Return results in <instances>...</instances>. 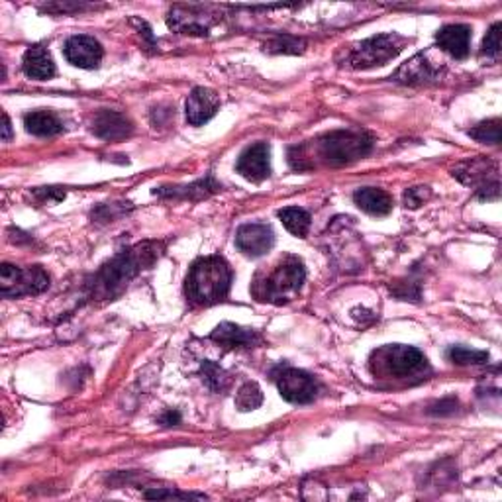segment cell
Instances as JSON below:
<instances>
[{
	"label": "cell",
	"instance_id": "6da1fadb",
	"mask_svg": "<svg viewBox=\"0 0 502 502\" xmlns=\"http://www.w3.org/2000/svg\"><path fill=\"white\" fill-rule=\"evenodd\" d=\"M163 251L165 241H142L134 247L120 251L87 278V296L90 301L116 299L139 273L152 269L157 259L163 255Z\"/></svg>",
	"mask_w": 502,
	"mask_h": 502
},
{
	"label": "cell",
	"instance_id": "7a4b0ae2",
	"mask_svg": "<svg viewBox=\"0 0 502 502\" xmlns=\"http://www.w3.org/2000/svg\"><path fill=\"white\" fill-rule=\"evenodd\" d=\"M373 150V137L361 132V129H336L320 136L312 144V153L302 152L299 145L291 147L289 157H306L314 155L309 163V169L316 167V161H320L326 167H343L364 160L365 155Z\"/></svg>",
	"mask_w": 502,
	"mask_h": 502
},
{
	"label": "cell",
	"instance_id": "3957f363",
	"mask_svg": "<svg viewBox=\"0 0 502 502\" xmlns=\"http://www.w3.org/2000/svg\"><path fill=\"white\" fill-rule=\"evenodd\" d=\"M231 285V269L224 257H200L184 278V294L192 306H210L226 299Z\"/></svg>",
	"mask_w": 502,
	"mask_h": 502
},
{
	"label": "cell",
	"instance_id": "277c9868",
	"mask_svg": "<svg viewBox=\"0 0 502 502\" xmlns=\"http://www.w3.org/2000/svg\"><path fill=\"white\" fill-rule=\"evenodd\" d=\"M306 278L304 263L299 257L285 255L269 271H259L251 283V294L259 302L286 304L296 299Z\"/></svg>",
	"mask_w": 502,
	"mask_h": 502
},
{
	"label": "cell",
	"instance_id": "5b68a950",
	"mask_svg": "<svg viewBox=\"0 0 502 502\" xmlns=\"http://www.w3.org/2000/svg\"><path fill=\"white\" fill-rule=\"evenodd\" d=\"M371 371L393 379H422L430 373V365L424 353L412 346H383L371 356Z\"/></svg>",
	"mask_w": 502,
	"mask_h": 502
},
{
	"label": "cell",
	"instance_id": "8992f818",
	"mask_svg": "<svg viewBox=\"0 0 502 502\" xmlns=\"http://www.w3.org/2000/svg\"><path fill=\"white\" fill-rule=\"evenodd\" d=\"M408 43L406 38L401 34H379L373 38L364 40L353 45V48L346 53V67L349 69H371V67H380L393 61L398 53L404 50Z\"/></svg>",
	"mask_w": 502,
	"mask_h": 502
},
{
	"label": "cell",
	"instance_id": "52a82bcc",
	"mask_svg": "<svg viewBox=\"0 0 502 502\" xmlns=\"http://www.w3.org/2000/svg\"><path fill=\"white\" fill-rule=\"evenodd\" d=\"M50 286V275L42 267H16L3 263L0 267V293L4 299H20V296L40 294Z\"/></svg>",
	"mask_w": 502,
	"mask_h": 502
},
{
	"label": "cell",
	"instance_id": "ba28073f",
	"mask_svg": "<svg viewBox=\"0 0 502 502\" xmlns=\"http://www.w3.org/2000/svg\"><path fill=\"white\" fill-rule=\"evenodd\" d=\"M273 380L278 387V393L286 403L293 404H309L318 396L320 385L310 373L302 369L278 365L273 371Z\"/></svg>",
	"mask_w": 502,
	"mask_h": 502
},
{
	"label": "cell",
	"instance_id": "9c48e42d",
	"mask_svg": "<svg viewBox=\"0 0 502 502\" xmlns=\"http://www.w3.org/2000/svg\"><path fill=\"white\" fill-rule=\"evenodd\" d=\"M495 163H489L487 160H473L463 163L461 167L453 171V176L465 184H475L477 187V194L479 199L482 200H497L498 192H500V184H498V176L495 179H489V175H498V169L489 171V167Z\"/></svg>",
	"mask_w": 502,
	"mask_h": 502
},
{
	"label": "cell",
	"instance_id": "30bf717a",
	"mask_svg": "<svg viewBox=\"0 0 502 502\" xmlns=\"http://www.w3.org/2000/svg\"><path fill=\"white\" fill-rule=\"evenodd\" d=\"M271 147L267 142H257L246 147L238 157L236 171L251 183H262L271 175Z\"/></svg>",
	"mask_w": 502,
	"mask_h": 502
},
{
	"label": "cell",
	"instance_id": "8fae6325",
	"mask_svg": "<svg viewBox=\"0 0 502 502\" xmlns=\"http://www.w3.org/2000/svg\"><path fill=\"white\" fill-rule=\"evenodd\" d=\"M275 246V231L267 224H244L236 234V247L241 254L257 259L263 257Z\"/></svg>",
	"mask_w": 502,
	"mask_h": 502
},
{
	"label": "cell",
	"instance_id": "7c38bea8",
	"mask_svg": "<svg viewBox=\"0 0 502 502\" xmlns=\"http://www.w3.org/2000/svg\"><path fill=\"white\" fill-rule=\"evenodd\" d=\"M65 59L71 65H75L79 69H97L105 50L98 40L92 38V35H73L63 45Z\"/></svg>",
	"mask_w": 502,
	"mask_h": 502
},
{
	"label": "cell",
	"instance_id": "4fadbf2b",
	"mask_svg": "<svg viewBox=\"0 0 502 502\" xmlns=\"http://www.w3.org/2000/svg\"><path fill=\"white\" fill-rule=\"evenodd\" d=\"M214 22L216 20L200 11L199 6H175L169 18H167V24H169L171 30L187 35H200V38L208 35Z\"/></svg>",
	"mask_w": 502,
	"mask_h": 502
},
{
	"label": "cell",
	"instance_id": "5bb4252c",
	"mask_svg": "<svg viewBox=\"0 0 502 502\" xmlns=\"http://www.w3.org/2000/svg\"><path fill=\"white\" fill-rule=\"evenodd\" d=\"M443 71L442 61H432L427 53H418L411 61H406L401 69L395 73V81L404 82V85H424L440 79Z\"/></svg>",
	"mask_w": 502,
	"mask_h": 502
},
{
	"label": "cell",
	"instance_id": "9a60e30c",
	"mask_svg": "<svg viewBox=\"0 0 502 502\" xmlns=\"http://www.w3.org/2000/svg\"><path fill=\"white\" fill-rule=\"evenodd\" d=\"M218 108H220V97L216 92L204 87L192 89L187 98V105H184V110H187V122L191 126L207 124L208 120L218 113Z\"/></svg>",
	"mask_w": 502,
	"mask_h": 502
},
{
	"label": "cell",
	"instance_id": "2e32d148",
	"mask_svg": "<svg viewBox=\"0 0 502 502\" xmlns=\"http://www.w3.org/2000/svg\"><path fill=\"white\" fill-rule=\"evenodd\" d=\"M435 42H438L440 50L450 53L453 59H467L469 45H471V27L465 24H450L443 26L442 30L435 34Z\"/></svg>",
	"mask_w": 502,
	"mask_h": 502
},
{
	"label": "cell",
	"instance_id": "e0dca14e",
	"mask_svg": "<svg viewBox=\"0 0 502 502\" xmlns=\"http://www.w3.org/2000/svg\"><path fill=\"white\" fill-rule=\"evenodd\" d=\"M134 132V126L129 120L116 113V110H100V113L92 120V134L100 139H108V142H116V139H124Z\"/></svg>",
	"mask_w": 502,
	"mask_h": 502
},
{
	"label": "cell",
	"instance_id": "ac0fdd59",
	"mask_svg": "<svg viewBox=\"0 0 502 502\" xmlns=\"http://www.w3.org/2000/svg\"><path fill=\"white\" fill-rule=\"evenodd\" d=\"M220 189H222L220 183L214 181L212 175H207L204 179H199L191 184H184V187H160L153 191V194H157V197H161V199L197 202V200L212 197V194L218 192Z\"/></svg>",
	"mask_w": 502,
	"mask_h": 502
},
{
	"label": "cell",
	"instance_id": "d6986e66",
	"mask_svg": "<svg viewBox=\"0 0 502 502\" xmlns=\"http://www.w3.org/2000/svg\"><path fill=\"white\" fill-rule=\"evenodd\" d=\"M210 340L220 343V346H224V348H239V349L255 348L262 343V336H259L255 330L241 328L231 322L218 324V326L212 330Z\"/></svg>",
	"mask_w": 502,
	"mask_h": 502
},
{
	"label": "cell",
	"instance_id": "ffe728a7",
	"mask_svg": "<svg viewBox=\"0 0 502 502\" xmlns=\"http://www.w3.org/2000/svg\"><path fill=\"white\" fill-rule=\"evenodd\" d=\"M22 69L27 77L35 81H48L55 75L53 58L43 45H32V48L26 50Z\"/></svg>",
	"mask_w": 502,
	"mask_h": 502
},
{
	"label": "cell",
	"instance_id": "44dd1931",
	"mask_svg": "<svg viewBox=\"0 0 502 502\" xmlns=\"http://www.w3.org/2000/svg\"><path fill=\"white\" fill-rule=\"evenodd\" d=\"M353 202L357 204L359 210H364L371 216H387L393 210V197L383 189L365 187L353 192Z\"/></svg>",
	"mask_w": 502,
	"mask_h": 502
},
{
	"label": "cell",
	"instance_id": "7402d4cb",
	"mask_svg": "<svg viewBox=\"0 0 502 502\" xmlns=\"http://www.w3.org/2000/svg\"><path fill=\"white\" fill-rule=\"evenodd\" d=\"M24 126L30 134L38 137H51L63 132V122L51 110H34L24 116Z\"/></svg>",
	"mask_w": 502,
	"mask_h": 502
},
{
	"label": "cell",
	"instance_id": "603a6c76",
	"mask_svg": "<svg viewBox=\"0 0 502 502\" xmlns=\"http://www.w3.org/2000/svg\"><path fill=\"white\" fill-rule=\"evenodd\" d=\"M278 218L285 224V228L291 231L293 236L296 238H306L310 231V224H312V218L310 214L306 212L301 207H286L278 210Z\"/></svg>",
	"mask_w": 502,
	"mask_h": 502
},
{
	"label": "cell",
	"instance_id": "cb8c5ba5",
	"mask_svg": "<svg viewBox=\"0 0 502 502\" xmlns=\"http://www.w3.org/2000/svg\"><path fill=\"white\" fill-rule=\"evenodd\" d=\"M200 377L204 380V385H207L212 393L218 395L226 393L231 385V375L218 364H214V361H204L200 365Z\"/></svg>",
	"mask_w": 502,
	"mask_h": 502
},
{
	"label": "cell",
	"instance_id": "d4e9b609",
	"mask_svg": "<svg viewBox=\"0 0 502 502\" xmlns=\"http://www.w3.org/2000/svg\"><path fill=\"white\" fill-rule=\"evenodd\" d=\"M448 359L451 361L453 365H459V367L485 365L489 361V353L479 351V349H469V348H463V346H451L448 349Z\"/></svg>",
	"mask_w": 502,
	"mask_h": 502
},
{
	"label": "cell",
	"instance_id": "484cf974",
	"mask_svg": "<svg viewBox=\"0 0 502 502\" xmlns=\"http://www.w3.org/2000/svg\"><path fill=\"white\" fill-rule=\"evenodd\" d=\"M263 393L257 383H246L236 395V408L239 412H251L262 406Z\"/></svg>",
	"mask_w": 502,
	"mask_h": 502
},
{
	"label": "cell",
	"instance_id": "4316f807",
	"mask_svg": "<svg viewBox=\"0 0 502 502\" xmlns=\"http://www.w3.org/2000/svg\"><path fill=\"white\" fill-rule=\"evenodd\" d=\"M469 136L475 137L481 144L498 145L500 144V120L492 118V120H487V122H481L479 126L469 129Z\"/></svg>",
	"mask_w": 502,
	"mask_h": 502
},
{
	"label": "cell",
	"instance_id": "83f0119b",
	"mask_svg": "<svg viewBox=\"0 0 502 502\" xmlns=\"http://www.w3.org/2000/svg\"><path fill=\"white\" fill-rule=\"evenodd\" d=\"M500 30H502V26L497 22L487 32L485 40H482V45H481V58H487L489 61L498 59V55H500Z\"/></svg>",
	"mask_w": 502,
	"mask_h": 502
},
{
	"label": "cell",
	"instance_id": "f1b7e54d",
	"mask_svg": "<svg viewBox=\"0 0 502 502\" xmlns=\"http://www.w3.org/2000/svg\"><path fill=\"white\" fill-rule=\"evenodd\" d=\"M267 50L271 53H302L304 42L293 35H277L275 42L267 45Z\"/></svg>",
	"mask_w": 502,
	"mask_h": 502
},
{
	"label": "cell",
	"instance_id": "f546056e",
	"mask_svg": "<svg viewBox=\"0 0 502 502\" xmlns=\"http://www.w3.org/2000/svg\"><path fill=\"white\" fill-rule=\"evenodd\" d=\"M432 191L430 187H411L404 191V207L406 208H420L424 202L430 200Z\"/></svg>",
	"mask_w": 502,
	"mask_h": 502
},
{
	"label": "cell",
	"instance_id": "4dcf8cb0",
	"mask_svg": "<svg viewBox=\"0 0 502 502\" xmlns=\"http://www.w3.org/2000/svg\"><path fill=\"white\" fill-rule=\"evenodd\" d=\"M145 498H207V497L199 495V492H179V490L157 489V490H147Z\"/></svg>",
	"mask_w": 502,
	"mask_h": 502
},
{
	"label": "cell",
	"instance_id": "1f68e13d",
	"mask_svg": "<svg viewBox=\"0 0 502 502\" xmlns=\"http://www.w3.org/2000/svg\"><path fill=\"white\" fill-rule=\"evenodd\" d=\"M455 411H458V398H443V401L440 403H435L430 406V411H427V414H432V416H450L453 414Z\"/></svg>",
	"mask_w": 502,
	"mask_h": 502
},
{
	"label": "cell",
	"instance_id": "d6a6232c",
	"mask_svg": "<svg viewBox=\"0 0 502 502\" xmlns=\"http://www.w3.org/2000/svg\"><path fill=\"white\" fill-rule=\"evenodd\" d=\"M34 197L42 202H59L65 199V191L55 187H42L34 191Z\"/></svg>",
	"mask_w": 502,
	"mask_h": 502
},
{
	"label": "cell",
	"instance_id": "836d02e7",
	"mask_svg": "<svg viewBox=\"0 0 502 502\" xmlns=\"http://www.w3.org/2000/svg\"><path fill=\"white\" fill-rule=\"evenodd\" d=\"M160 422H161L163 426H175V424L181 422V414L176 412V411H167V412L160 418Z\"/></svg>",
	"mask_w": 502,
	"mask_h": 502
},
{
	"label": "cell",
	"instance_id": "e575fe53",
	"mask_svg": "<svg viewBox=\"0 0 502 502\" xmlns=\"http://www.w3.org/2000/svg\"><path fill=\"white\" fill-rule=\"evenodd\" d=\"M11 137H12L11 118H8V114L4 113V114H3V139H4V142H11Z\"/></svg>",
	"mask_w": 502,
	"mask_h": 502
}]
</instances>
